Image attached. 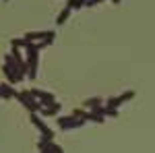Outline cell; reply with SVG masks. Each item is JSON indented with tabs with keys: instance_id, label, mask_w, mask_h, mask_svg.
Returning <instances> with one entry per match:
<instances>
[{
	"instance_id": "obj_1",
	"label": "cell",
	"mask_w": 155,
	"mask_h": 153,
	"mask_svg": "<svg viewBox=\"0 0 155 153\" xmlns=\"http://www.w3.org/2000/svg\"><path fill=\"white\" fill-rule=\"evenodd\" d=\"M85 122L83 120H79V118H74V116H62L58 118V126L62 130H71V128H81Z\"/></svg>"
},
{
	"instance_id": "obj_2",
	"label": "cell",
	"mask_w": 155,
	"mask_h": 153,
	"mask_svg": "<svg viewBox=\"0 0 155 153\" xmlns=\"http://www.w3.org/2000/svg\"><path fill=\"white\" fill-rule=\"evenodd\" d=\"M31 122L35 124V128L41 132V137H46V139H54V132H52V128H50L48 124L41 120V118H37V114H33L31 116Z\"/></svg>"
},
{
	"instance_id": "obj_3",
	"label": "cell",
	"mask_w": 155,
	"mask_h": 153,
	"mask_svg": "<svg viewBox=\"0 0 155 153\" xmlns=\"http://www.w3.org/2000/svg\"><path fill=\"white\" fill-rule=\"evenodd\" d=\"M60 108H62V106H60L58 101H54V104H48V106H41L39 112H41L44 116H56V114L60 112Z\"/></svg>"
},
{
	"instance_id": "obj_4",
	"label": "cell",
	"mask_w": 155,
	"mask_h": 153,
	"mask_svg": "<svg viewBox=\"0 0 155 153\" xmlns=\"http://www.w3.org/2000/svg\"><path fill=\"white\" fill-rule=\"evenodd\" d=\"M0 97H17V91L11 85H0Z\"/></svg>"
}]
</instances>
